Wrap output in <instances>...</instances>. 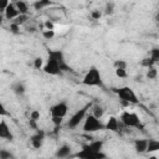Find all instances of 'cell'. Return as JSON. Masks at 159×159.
Wrapping results in <instances>:
<instances>
[{
	"instance_id": "13",
	"label": "cell",
	"mask_w": 159,
	"mask_h": 159,
	"mask_svg": "<svg viewBox=\"0 0 159 159\" xmlns=\"http://www.w3.org/2000/svg\"><path fill=\"white\" fill-rule=\"evenodd\" d=\"M104 129L109 130V132H113V133H119L120 132V125H119V120L111 116L107 120V123H104Z\"/></svg>"
},
{
	"instance_id": "23",
	"label": "cell",
	"mask_w": 159,
	"mask_h": 159,
	"mask_svg": "<svg viewBox=\"0 0 159 159\" xmlns=\"http://www.w3.org/2000/svg\"><path fill=\"white\" fill-rule=\"evenodd\" d=\"M149 57L154 61V63H158L159 62V48H153V50H150V52H149Z\"/></svg>"
},
{
	"instance_id": "9",
	"label": "cell",
	"mask_w": 159,
	"mask_h": 159,
	"mask_svg": "<svg viewBox=\"0 0 159 159\" xmlns=\"http://www.w3.org/2000/svg\"><path fill=\"white\" fill-rule=\"evenodd\" d=\"M68 112V106L65 101L62 102H58L56 104H53L51 108H50V114L51 117H57V118H65V116L67 114Z\"/></svg>"
},
{
	"instance_id": "31",
	"label": "cell",
	"mask_w": 159,
	"mask_h": 159,
	"mask_svg": "<svg viewBox=\"0 0 159 159\" xmlns=\"http://www.w3.org/2000/svg\"><path fill=\"white\" fill-rule=\"evenodd\" d=\"M9 4H10L9 0H0V14L1 15L5 12V10H6V7H7Z\"/></svg>"
},
{
	"instance_id": "39",
	"label": "cell",
	"mask_w": 159,
	"mask_h": 159,
	"mask_svg": "<svg viewBox=\"0 0 159 159\" xmlns=\"http://www.w3.org/2000/svg\"><path fill=\"white\" fill-rule=\"evenodd\" d=\"M2 20H4V16L0 14V26H1V24H2Z\"/></svg>"
},
{
	"instance_id": "2",
	"label": "cell",
	"mask_w": 159,
	"mask_h": 159,
	"mask_svg": "<svg viewBox=\"0 0 159 159\" xmlns=\"http://www.w3.org/2000/svg\"><path fill=\"white\" fill-rule=\"evenodd\" d=\"M82 84L88 87H101V88L103 87V80H102L101 72L96 66H91L89 70L86 72L82 80Z\"/></svg>"
},
{
	"instance_id": "26",
	"label": "cell",
	"mask_w": 159,
	"mask_h": 159,
	"mask_svg": "<svg viewBox=\"0 0 159 159\" xmlns=\"http://www.w3.org/2000/svg\"><path fill=\"white\" fill-rule=\"evenodd\" d=\"M43 65H45V62H43V58H42V57H36V58L34 60V67H35L36 70H42Z\"/></svg>"
},
{
	"instance_id": "27",
	"label": "cell",
	"mask_w": 159,
	"mask_h": 159,
	"mask_svg": "<svg viewBox=\"0 0 159 159\" xmlns=\"http://www.w3.org/2000/svg\"><path fill=\"white\" fill-rule=\"evenodd\" d=\"M113 66H114V68H116V70H117V68L127 70V62H125V61H123V60H116V61L113 62Z\"/></svg>"
},
{
	"instance_id": "14",
	"label": "cell",
	"mask_w": 159,
	"mask_h": 159,
	"mask_svg": "<svg viewBox=\"0 0 159 159\" xmlns=\"http://www.w3.org/2000/svg\"><path fill=\"white\" fill-rule=\"evenodd\" d=\"M20 14H19V11H17V9H16V6H15V4L14 2H10L9 5H7V7H6V10H5V12H4V17L6 19V20H10V21H12L15 17H17Z\"/></svg>"
},
{
	"instance_id": "33",
	"label": "cell",
	"mask_w": 159,
	"mask_h": 159,
	"mask_svg": "<svg viewBox=\"0 0 159 159\" xmlns=\"http://www.w3.org/2000/svg\"><path fill=\"white\" fill-rule=\"evenodd\" d=\"M43 27H45V30H55V24L51 20H46L43 22Z\"/></svg>"
},
{
	"instance_id": "34",
	"label": "cell",
	"mask_w": 159,
	"mask_h": 159,
	"mask_svg": "<svg viewBox=\"0 0 159 159\" xmlns=\"http://www.w3.org/2000/svg\"><path fill=\"white\" fill-rule=\"evenodd\" d=\"M30 119H32V120H36V122H37V120L40 119V112H39V111H36V109H35V111H32V112L30 113Z\"/></svg>"
},
{
	"instance_id": "20",
	"label": "cell",
	"mask_w": 159,
	"mask_h": 159,
	"mask_svg": "<svg viewBox=\"0 0 159 159\" xmlns=\"http://www.w3.org/2000/svg\"><path fill=\"white\" fill-rule=\"evenodd\" d=\"M145 76H147V78H149V80H155L157 76H158V70H157V67H155V66H152V67L147 68Z\"/></svg>"
},
{
	"instance_id": "7",
	"label": "cell",
	"mask_w": 159,
	"mask_h": 159,
	"mask_svg": "<svg viewBox=\"0 0 159 159\" xmlns=\"http://www.w3.org/2000/svg\"><path fill=\"white\" fill-rule=\"evenodd\" d=\"M42 71L47 75H51V76H61L62 75V71L60 68L57 60L53 56H51L50 53H47V60L42 67Z\"/></svg>"
},
{
	"instance_id": "38",
	"label": "cell",
	"mask_w": 159,
	"mask_h": 159,
	"mask_svg": "<svg viewBox=\"0 0 159 159\" xmlns=\"http://www.w3.org/2000/svg\"><path fill=\"white\" fill-rule=\"evenodd\" d=\"M29 125H30V128H32L35 132L39 129V127H37V122H36V120H32V119H30V120H29Z\"/></svg>"
},
{
	"instance_id": "1",
	"label": "cell",
	"mask_w": 159,
	"mask_h": 159,
	"mask_svg": "<svg viewBox=\"0 0 159 159\" xmlns=\"http://www.w3.org/2000/svg\"><path fill=\"white\" fill-rule=\"evenodd\" d=\"M103 140H92L83 144L77 153H73L71 158L76 159H106V154L102 152Z\"/></svg>"
},
{
	"instance_id": "5",
	"label": "cell",
	"mask_w": 159,
	"mask_h": 159,
	"mask_svg": "<svg viewBox=\"0 0 159 159\" xmlns=\"http://www.w3.org/2000/svg\"><path fill=\"white\" fill-rule=\"evenodd\" d=\"M119 122H122L125 127H129V128H138V129H143L142 120L139 119L138 114H137V113H134V112L123 111V112L120 113Z\"/></svg>"
},
{
	"instance_id": "22",
	"label": "cell",
	"mask_w": 159,
	"mask_h": 159,
	"mask_svg": "<svg viewBox=\"0 0 159 159\" xmlns=\"http://www.w3.org/2000/svg\"><path fill=\"white\" fill-rule=\"evenodd\" d=\"M27 20H29V15H19V16L15 17L11 22H12V24H16V25H19V26H21V25H24Z\"/></svg>"
},
{
	"instance_id": "15",
	"label": "cell",
	"mask_w": 159,
	"mask_h": 159,
	"mask_svg": "<svg viewBox=\"0 0 159 159\" xmlns=\"http://www.w3.org/2000/svg\"><path fill=\"white\" fill-rule=\"evenodd\" d=\"M134 144V149L137 153L142 154L147 152V145H148V139H134L133 142Z\"/></svg>"
},
{
	"instance_id": "21",
	"label": "cell",
	"mask_w": 159,
	"mask_h": 159,
	"mask_svg": "<svg viewBox=\"0 0 159 159\" xmlns=\"http://www.w3.org/2000/svg\"><path fill=\"white\" fill-rule=\"evenodd\" d=\"M103 114H104V108H103V107H101V106H98V104L93 106V113H92V116H94L96 118L101 119V118L103 117Z\"/></svg>"
},
{
	"instance_id": "11",
	"label": "cell",
	"mask_w": 159,
	"mask_h": 159,
	"mask_svg": "<svg viewBox=\"0 0 159 159\" xmlns=\"http://www.w3.org/2000/svg\"><path fill=\"white\" fill-rule=\"evenodd\" d=\"M71 155H72V148L68 144H62L55 152V157L57 159H67L71 158Z\"/></svg>"
},
{
	"instance_id": "36",
	"label": "cell",
	"mask_w": 159,
	"mask_h": 159,
	"mask_svg": "<svg viewBox=\"0 0 159 159\" xmlns=\"http://www.w3.org/2000/svg\"><path fill=\"white\" fill-rule=\"evenodd\" d=\"M101 11L99 10H93L92 12H91V17L93 19V20H99V17H101Z\"/></svg>"
},
{
	"instance_id": "12",
	"label": "cell",
	"mask_w": 159,
	"mask_h": 159,
	"mask_svg": "<svg viewBox=\"0 0 159 159\" xmlns=\"http://www.w3.org/2000/svg\"><path fill=\"white\" fill-rule=\"evenodd\" d=\"M0 138L1 139H6V140H12L14 139V134L10 129V127L7 125V123L2 119L0 120Z\"/></svg>"
},
{
	"instance_id": "35",
	"label": "cell",
	"mask_w": 159,
	"mask_h": 159,
	"mask_svg": "<svg viewBox=\"0 0 159 159\" xmlns=\"http://www.w3.org/2000/svg\"><path fill=\"white\" fill-rule=\"evenodd\" d=\"M51 120H52V123H53V125H55V127H60V125H61V123H62V120H63V118L51 117Z\"/></svg>"
},
{
	"instance_id": "30",
	"label": "cell",
	"mask_w": 159,
	"mask_h": 159,
	"mask_svg": "<svg viewBox=\"0 0 159 159\" xmlns=\"http://www.w3.org/2000/svg\"><path fill=\"white\" fill-rule=\"evenodd\" d=\"M116 76L119 77V78H125L128 76L127 73V70H123V68H117L116 70Z\"/></svg>"
},
{
	"instance_id": "37",
	"label": "cell",
	"mask_w": 159,
	"mask_h": 159,
	"mask_svg": "<svg viewBox=\"0 0 159 159\" xmlns=\"http://www.w3.org/2000/svg\"><path fill=\"white\" fill-rule=\"evenodd\" d=\"M113 6H114V5H113L112 2H108V4L106 5V11H104V12H106L107 15H111V14L113 12Z\"/></svg>"
},
{
	"instance_id": "10",
	"label": "cell",
	"mask_w": 159,
	"mask_h": 159,
	"mask_svg": "<svg viewBox=\"0 0 159 159\" xmlns=\"http://www.w3.org/2000/svg\"><path fill=\"white\" fill-rule=\"evenodd\" d=\"M45 135H46V133H45L43 130L37 129V130L31 135V138H30V143H31L32 148H35V149H40V148L42 147V144H43Z\"/></svg>"
},
{
	"instance_id": "4",
	"label": "cell",
	"mask_w": 159,
	"mask_h": 159,
	"mask_svg": "<svg viewBox=\"0 0 159 159\" xmlns=\"http://www.w3.org/2000/svg\"><path fill=\"white\" fill-rule=\"evenodd\" d=\"M89 108H92V103H91V102H89V103H86L82 108H80L78 111H76V112L71 116V118L67 120V127H68L70 129L77 128V127L82 123V120H84V118H86L87 112H88Z\"/></svg>"
},
{
	"instance_id": "19",
	"label": "cell",
	"mask_w": 159,
	"mask_h": 159,
	"mask_svg": "<svg viewBox=\"0 0 159 159\" xmlns=\"http://www.w3.org/2000/svg\"><path fill=\"white\" fill-rule=\"evenodd\" d=\"M159 150V142L155 139H148V145H147V152L148 153H154Z\"/></svg>"
},
{
	"instance_id": "16",
	"label": "cell",
	"mask_w": 159,
	"mask_h": 159,
	"mask_svg": "<svg viewBox=\"0 0 159 159\" xmlns=\"http://www.w3.org/2000/svg\"><path fill=\"white\" fill-rule=\"evenodd\" d=\"M52 5H53V2L50 0H36L35 2H32V7L35 10H43V9L50 7Z\"/></svg>"
},
{
	"instance_id": "18",
	"label": "cell",
	"mask_w": 159,
	"mask_h": 159,
	"mask_svg": "<svg viewBox=\"0 0 159 159\" xmlns=\"http://www.w3.org/2000/svg\"><path fill=\"white\" fill-rule=\"evenodd\" d=\"M11 88H12V92L16 93V94H19V96H22V94L25 93V91H26L25 84H24L22 82H16V83H14Z\"/></svg>"
},
{
	"instance_id": "3",
	"label": "cell",
	"mask_w": 159,
	"mask_h": 159,
	"mask_svg": "<svg viewBox=\"0 0 159 159\" xmlns=\"http://www.w3.org/2000/svg\"><path fill=\"white\" fill-rule=\"evenodd\" d=\"M113 92L118 96V98L123 103H127V104H135V103H138L137 94L133 91V88L129 87V86H123V87H119V88H113Z\"/></svg>"
},
{
	"instance_id": "17",
	"label": "cell",
	"mask_w": 159,
	"mask_h": 159,
	"mask_svg": "<svg viewBox=\"0 0 159 159\" xmlns=\"http://www.w3.org/2000/svg\"><path fill=\"white\" fill-rule=\"evenodd\" d=\"M14 4H15V6H16V9H17V11H19L20 15H27L29 14V5L25 1L19 0V1L14 2Z\"/></svg>"
},
{
	"instance_id": "29",
	"label": "cell",
	"mask_w": 159,
	"mask_h": 159,
	"mask_svg": "<svg viewBox=\"0 0 159 159\" xmlns=\"http://www.w3.org/2000/svg\"><path fill=\"white\" fill-rule=\"evenodd\" d=\"M9 30H10V32L14 34V35H19V34H20V26L16 25V24H12V22H11Z\"/></svg>"
},
{
	"instance_id": "6",
	"label": "cell",
	"mask_w": 159,
	"mask_h": 159,
	"mask_svg": "<svg viewBox=\"0 0 159 159\" xmlns=\"http://www.w3.org/2000/svg\"><path fill=\"white\" fill-rule=\"evenodd\" d=\"M99 130H104V123L96 118L92 114H87L84 118V123H83V132L86 133H96Z\"/></svg>"
},
{
	"instance_id": "24",
	"label": "cell",
	"mask_w": 159,
	"mask_h": 159,
	"mask_svg": "<svg viewBox=\"0 0 159 159\" xmlns=\"http://www.w3.org/2000/svg\"><path fill=\"white\" fill-rule=\"evenodd\" d=\"M157 63H154V61L150 58V57H145V58H143L142 61H140V66H143V67H145V68H149V67H152V66H155Z\"/></svg>"
},
{
	"instance_id": "40",
	"label": "cell",
	"mask_w": 159,
	"mask_h": 159,
	"mask_svg": "<svg viewBox=\"0 0 159 159\" xmlns=\"http://www.w3.org/2000/svg\"><path fill=\"white\" fill-rule=\"evenodd\" d=\"M149 159H158V158H157V157H155V155H152V157H150V158H149Z\"/></svg>"
},
{
	"instance_id": "32",
	"label": "cell",
	"mask_w": 159,
	"mask_h": 159,
	"mask_svg": "<svg viewBox=\"0 0 159 159\" xmlns=\"http://www.w3.org/2000/svg\"><path fill=\"white\" fill-rule=\"evenodd\" d=\"M9 116H10V113L7 112L6 107L0 102V117H9Z\"/></svg>"
},
{
	"instance_id": "25",
	"label": "cell",
	"mask_w": 159,
	"mask_h": 159,
	"mask_svg": "<svg viewBox=\"0 0 159 159\" xmlns=\"http://www.w3.org/2000/svg\"><path fill=\"white\" fill-rule=\"evenodd\" d=\"M0 159H15L14 154L6 149H0Z\"/></svg>"
},
{
	"instance_id": "8",
	"label": "cell",
	"mask_w": 159,
	"mask_h": 159,
	"mask_svg": "<svg viewBox=\"0 0 159 159\" xmlns=\"http://www.w3.org/2000/svg\"><path fill=\"white\" fill-rule=\"evenodd\" d=\"M47 53H50L51 56H53V57L57 60L62 73H63V72H72V68H71V66L66 62V60H65V53H63L61 50H48Z\"/></svg>"
},
{
	"instance_id": "28",
	"label": "cell",
	"mask_w": 159,
	"mask_h": 159,
	"mask_svg": "<svg viewBox=\"0 0 159 159\" xmlns=\"http://www.w3.org/2000/svg\"><path fill=\"white\" fill-rule=\"evenodd\" d=\"M42 36L46 40H51L55 36V30H43L42 31Z\"/></svg>"
}]
</instances>
